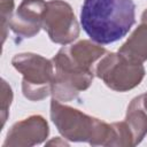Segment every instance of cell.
Returning a JSON list of instances; mask_svg holds the SVG:
<instances>
[{
  "label": "cell",
  "mask_w": 147,
  "mask_h": 147,
  "mask_svg": "<svg viewBox=\"0 0 147 147\" xmlns=\"http://www.w3.org/2000/svg\"><path fill=\"white\" fill-rule=\"evenodd\" d=\"M145 72L142 63L133 62L118 52H108L95 68V76L116 92H126L137 87L142 82Z\"/></svg>",
  "instance_id": "3957f363"
},
{
  "label": "cell",
  "mask_w": 147,
  "mask_h": 147,
  "mask_svg": "<svg viewBox=\"0 0 147 147\" xmlns=\"http://www.w3.org/2000/svg\"><path fill=\"white\" fill-rule=\"evenodd\" d=\"M15 2L14 0H0V15H1V31H2V44L7 38L9 29V22L13 17Z\"/></svg>",
  "instance_id": "7c38bea8"
},
{
  "label": "cell",
  "mask_w": 147,
  "mask_h": 147,
  "mask_svg": "<svg viewBox=\"0 0 147 147\" xmlns=\"http://www.w3.org/2000/svg\"><path fill=\"white\" fill-rule=\"evenodd\" d=\"M42 29L53 42L63 46L74 42L80 32L74 9L63 0L47 1L42 16Z\"/></svg>",
  "instance_id": "5b68a950"
},
{
  "label": "cell",
  "mask_w": 147,
  "mask_h": 147,
  "mask_svg": "<svg viewBox=\"0 0 147 147\" xmlns=\"http://www.w3.org/2000/svg\"><path fill=\"white\" fill-rule=\"evenodd\" d=\"M13 90L10 85L5 80L1 79V96H0V119H1V127L5 126L6 121L9 116V108L13 101Z\"/></svg>",
  "instance_id": "8fae6325"
},
{
  "label": "cell",
  "mask_w": 147,
  "mask_h": 147,
  "mask_svg": "<svg viewBox=\"0 0 147 147\" xmlns=\"http://www.w3.org/2000/svg\"><path fill=\"white\" fill-rule=\"evenodd\" d=\"M49 133L47 121L41 115H31L14 123L7 132L2 147H30L46 140Z\"/></svg>",
  "instance_id": "52a82bcc"
},
{
  "label": "cell",
  "mask_w": 147,
  "mask_h": 147,
  "mask_svg": "<svg viewBox=\"0 0 147 147\" xmlns=\"http://www.w3.org/2000/svg\"><path fill=\"white\" fill-rule=\"evenodd\" d=\"M118 53L137 63L147 60V9L142 11L140 23L119 47Z\"/></svg>",
  "instance_id": "9c48e42d"
},
{
  "label": "cell",
  "mask_w": 147,
  "mask_h": 147,
  "mask_svg": "<svg viewBox=\"0 0 147 147\" xmlns=\"http://www.w3.org/2000/svg\"><path fill=\"white\" fill-rule=\"evenodd\" d=\"M13 67L22 75V93L30 101H40L52 93L54 64L36 53H20L11 59Z\"/></svg>",
  "instance_id": "7a4b0ae2"
},
{
  "label": "cell",
  "mask_w": 147,
  "mask_h": 147,
  "mask_svg": "<svg viewBox=\"0 0 147 147\" xmlns=\"http://www.w3.org/2000/svg\"><path fill=\"white\" fill-rule=\"evenodd\" d=\"M65 140H61V138H55V139H52L48 142H46V145L47 146H52V145H55V146H57V145H60V146H68L69 142L65 141Z\"/></svg>",
  "instance_id": "4fadbf2b"
},
{
  "label": "cell",
  "mask_w": 147,
  "mask_h": 147,
  "mask_svg": "<svg viewBox=\"0 0 147 147\" xmlns=\"http://www.w3.org/2000/svg\"><path fill=\"white\" fill-rule=\"evenodd\" d=\"M45 0H23L9 22V29L22 39L32 38L42 29Z\"/></svg>",
  "instance_id": "ba28073f"
},
{
  "label": "cell",
  "mask_w": 147,
  "mask_h": 147,
  "mask_svg": "<svg viewBox=\"0 0 147 147\" xmlns=\"http://www.w3.org/2000/svg\"><path fill=\"white\" fill-rule=\"evenodd\" d=\"M49 115L60 134L74 142H90L100 122L99 118L86 115L54 98L51 101Z\"/></svg>",
  "instance_id": "277c9868"
},
{
  "label": "cell",
  "mask_w": 147,
  "mask_h": 147,
  "mask_svg": "<svg viewBox=\"0 0 147 147\" xmlns=\"http://www.w3.org/2000/svg\"><path fill=\"white\" fill-rule=\"evenodd\" d=\"M107 53L108 51L105 47L93 40H79L72 45L61 47L52 61L54 65L95 76L96 64Z\"/></svg>",
  "instance_id": "8992f818"
},
{
  "label": "cell",
  "mask_w": 147,
  "mask_h": 147,
  "mask_svg": "<svg viewBox=\"0 0 147 147\" xmlns=\"http://www.w3.org/2000/svg\"><path fill=\"white\" fill-rule=\"evenodd\" d=\"M136 22L133 0H84L80 24L96 44L108 45L125 37Z\"/></svg>",
  "instance_id": "6da1fadb"
},
{
  "label": "cell",
  "mask_w": 147,
  "mask_h": 147,
  "mask_svg": "<svg viewBox=\"0 0 147 147\" xmlns=\"http://www.w3.org/2000/svg\"><path fill=\"white\" fill-rule=\"evenodd\" d=\"M125 123L132 133L133 145L137 146L147 134V110L142 105L141 94L133 98L129 103L125 115Z\"/></svg>",
  "instance_id": "30bf717a"
},
{
  "label": "cell",
  "mask_w": 147,
  "mask_h": 147,
  "mask_svg": "<svg viewBox=\"0 0 147 147\" xmlns=\"http://www.w3.org/2000/svg\"><path fill=\"white\" fill-rule=\"evenodd\" d=\"M141 95H142V105H144L145 109L147 110V92L144 93V94H141Z\"/></svg>",
  "instance_id": "5bb4252c"
}]
</instances>
